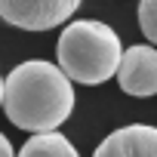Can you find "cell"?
Listing matches in <instances>:
<instances>
[{
  "label": "cell",
  "mask_w": 157,
  "mask_h": 157,
  "mask_svg": "<svg viewBox=\"0 0 157 157\" xmlns=\"http://www.w3.org/2000/svg\"><path fill=\"white\" fill-rule=\"evenodd\" d=\"M0 108L19 129L56 132L74 111V86L52 62L28 59L6 74Z\"/></svg>",
  "instance_id": "6da1fadb"
},
{
  "label": "cell",
  "mask_w": 157,
  "mask_h": 157,
  "mask_svg": "<svg viewBox=\"0 0 157 157\" xmlns=\"http://www.w3.org/2000/svg\"><path fill=\"white\" fill-rule=\"evenodd\" d=\"M120 37L111 25L99 19H77L71 22L56 46L59 56V71L74 83L83 86H99L111 80L117 62H120Z\"/></svg>",
  "instance_id": "7a4b0ae2"
},
{
  "label": "cell",
  "mask_w": 157,
  "mask_h": 157,
  "mask_svg": "<svg viewBox=\"0 0 157 157\" xmlns=\"http://www.w3.org/2000/svg\"><path fill=\"white\" fill-rule=\"evenodd\" d=\"M77 10L80 0H0V19L22 31H49Z\"/></svg>",
  "instance_id": "3957f363"
},
{
  "label": "cell",
  "mask_w": 157,
  "mask_h": 157,
  "mask_svg": "<svg viewBox=\"0 0 157 157\" xmlns=\"http://www.w3.org/2000/svg\"><path fill=\"white\" fill-rule=\"evenodd\" d=\"M114 74H117L120 90L126 96L151 99L157 93V52H154V46L151 43H139V46L123 49Z\"/></svg>",
  "instance_id": "277c9868"
},
{
  "label": "cell",
  "mask_w": 157,
  "mask_h": 157,
  "mask_svg": "<svg viewBox=\"0 0 157 157\" xmlns=\"http://www.w3.org/2000/svg\"><path fill=\"white\" fill-rule=\"evenodd\" d=\"M93 157H157V129L148 123H129L105 136Z\"/></svg>",
  "instance_id": "5b68a950"
},
{
  "label": "cell",
  "mask_w": 157,
  "mask_h": 157,
  "mask_svg": "<svg viewBox=\"0 0 157 157\" xmlns=\"http://www.w3.org/2000/svg\"><path fill=\"white\" fill-rule=\"evenodd\" d=\"M19 157H80V151L62 132H34L22 145Z\"/></svg>",
  "instance_id": "8992f818"
},
{
  "label": "cell",
  "mask_w": 157,
  "mask_h": 157,
  "mask_svg": "<svg viewBox=\"0 0 157 157\" xmlns=\"http://www.w3.org/2000/svg\"><path fill=\"white\" fill-rule=\"evenodd\" d=\"M139 28L148 43H157V0H139Z\"/></svg>",
  "instance_id": "52a82bcc"
},
{
  "label": "cell",
  "mask_w": 157,
  "mask_h": 157,
  "mask_svg": "<svg viewBox=\"0 0 157 157\" xmlns=\"http://www.w3.org/2000/svg\"><path fill=\"white\" fill-rule=\"evenodd\" d=\"M0 157H16V154H13V142H10L3 132H0Z\"/></svg>",
  "instance_id": "ba28073f"
},
{
  "label": "cell",
  "mask_w": 157,
  "mask_h": 157,
  "mask_svg": "<svg viewBox=\"0 0 157 157\" xmlns=\"http://www.w3.org/2000/svg\"><path fill=\"white\" fill-rule=\"evenodd\" d=\"M0 99H3V74H0Z\"/></svg>",
  "instance_id": "9c48e42d"
}]
</instances>
